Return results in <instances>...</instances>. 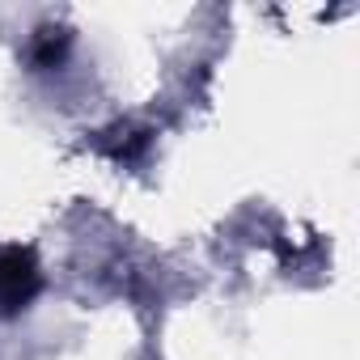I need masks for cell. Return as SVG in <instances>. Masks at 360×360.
I'll return each mask as SVG.
<instances>
[{
  "label": "cell",
  "instance_id": "1",
  "mask_svg": "<svg viewBox=\"0 0 360 360\" xmlns=\"http://www.w3.org/2000/svg\"><path fill=\"white\" fill-rule=\"evenodd\" d=\"M39 292V263L30 250H0V318L18 314Z\"/></svg>",
  "mask_w": 360,
  "mask_h": 360
}]
</instances>
